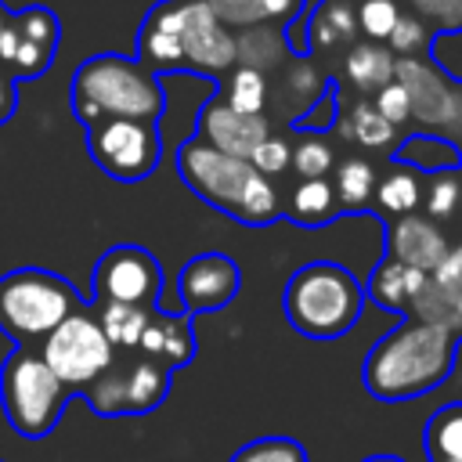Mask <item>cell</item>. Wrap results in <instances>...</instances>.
I'll return each mask as SVG.
<instances>
[{
  "instance_id": "cell-1",
  "label": "cell",
  "mask_w": 462,
  "mask_h": 462,
  "mask_svg": "<svg viewBox=\"0 0 462 462\" xmlns=\"http://www.w3.org/2000/svg\"><path fill=\"white\" fill-rule=\"evenodd\" d=\"M458 361V336L440 321L404 318L383 332L361 368V383L375 401H411L444 386Z\"/></svg>"
},
{
  "instance_id": "cell-2",
  "label": "cell",
  "mask_w": 462,
  "mask_h": 462,
  "mask_svg": "<svg viewBox=\"0 0 462 462\" xmlns=\"http://www.w3.org/2000/svg\"><path fill=\"white\" fill-rule=\"evenodd\" d=\"M177 177L209 209L238 220V224L263 227L282 217V202H278L271 177H263L249 159L227 155L195 134L184 137L177 148Z\"/></svg>"
},
{
  "instance_id": "cell-3",
  "label": "cell",
  "mask_w": 462,
  "mask_h": 462,
  "mask_svg": "<svg viewBox=\"0 0 462 462\" xmlns=\"http://www.w3.org/2000/svg\"><path fill=\"white\" fill-rule=\"evenodd\" d=\"M69 105L83 126H94L101 119L159 123L166 112V87L162 76L144 69L137 58L105 51L79 61L69 83Z\"/></svg>"
},
{
  "instance_id": "cell-4",
  "label": "cell",
  "mask_w": 462,
  "mask_h": 462,
  "mask_svg": "<svg viewBox=\"0 0 462 462\" xmlns=\"http://www.w3.org/2000/svg\"><path fill=\"white\" fill-rule=\"evenodd\" d=\"M282 307L289 325L307 339L346 336L365 307V285L357 274L336 260H310L296 267L285 282Z\"/></svg>"
},
{
  "instance_id": "cell-5",
  "label": "cell",
  "mask_w": 462,
  "mask_h": 462,
  "mask_svg": "<svg viewBox=\"0 0 462 462\" xmlns=\"http://www.w3.org/2000/svg\"><path fill=\"white\" fill-rule=\"evenodd\" d=\"M79 307L87 303L58 271L14 267L0 274V332L14 346H40Z\"/></svg>"
},
{
  "instance_id": "cell-6",
  "label": "cell",
  "mask_w": 462,
  "mask_h": 462,
  "mask_svg": "<svg viewBox=\"0 0 462 462\" xmlns=\"http://www.w3.org/2000/svg\"><path fill=\"white\" fill-rule=\"evenodd\" d=\"M69 386L51 372L40 346H14L0 365V408L7 426L25 440H43L54 433Z\"/></svg>"
},
{
  "instance_id": "cell-7",
  "label": "cell",
  "mask_w": 462,
  "mask_h": 462,
  "mask_svg": "<svg viewBox=\"0 0 462 462\" xmlns=\"http://www.w3.org/2000/svg\"><path fill=\"white\" fill-rule=\"evenodd\" d=\"M170 383L173 368L144 357L141 350H119L116 361L79 390V397L105 419L148 415L170 397Z\"/></svg>"
},
{
  "instance_id": "cell-8",
  "label": "cell",
  "mask_w": 462,
  "mask_h": 462,
  "mask_svg": "<svg viewBox=\"0 0 462 462\" xmlns=\"http://www.w3.org/2000/svg\"><path fill=\"white\" fill-rule=\"evenodd\" d=\"M43 361L51 365V372L72 390L79 393L87 383H94L112 361H116V346L105 336L97 310L94 307H79L76 314H69L43 343H40Z\"/></svg>"
},
{
  "instance_id": "cell-9",
  "label": "cell",
  "mask_w": 462,
  "mask_h": 462,
  "mask_svg": "<svg viewBox=\"0 0 462 462\" xmlns=\"http://www.w3.org/2000/svg\"><path fill=\"white\" fill-rule=\"evenodd\" d=\"M87 152L105 177L137 184L155 173L162 159V134L159 123L148 119H101L87 126Z\"/></svg>"
},
{
  "instance_id": "cell-10",
  "label": "cell",
  "mask_w": 462,
  "mask_h": 462,
  "mask_svg": "<svg viewBox=\"0 0 462 462\" xmlns=\"http://www.w3.org/2000/svg\"><path fill=\"white\" fill-rule=\"evenodd\" d=\"M159 296H162V267L144 245L119 242L97 256V263L90 271V300L94 303L155 307Z\"/></svg>"
},
{
  "instance_id": "cell-11",
  "label": "cell",
  "mask_w": 462,
  "mask_h": 462,
  "mask_svg": "<svg viewBox=\"0 0 462 462\" xmlns=\"http://www.w3.org/2000/svg\"><path fill=\"white\" fill-rule=\"evenodd\" d=\"M58 43H61V22L47 4H29L22 11H11L0 32V72H7L14 83L36 79L54 65Z\"/></svg>"
},
{
  "instance_id": "cell-12",
  "label": "cell",
  "mask_w": 462,
  "mask_h": 462,
  "mask_svg": "<svg viewBox=\"0 0 462 462\" xmlns=\"http://www.w3.org/2000/svg\"><path fill=\"white\" fill-rule=\"evenodd\" d=\"M180 47H184V72L191 76L220 79L238 65V40L231 36L227 25L217 22L206 0H184Z\"/></svg>"
},
{
  "instance_id": "cell-13",
  "label": "cell",
  "mask_w": 462,
  "mask_h": 462,
  "mask_svg": "<svg viewBox=\"0 0 462 462\" xmlns=\"http://www.w3.org/2000/svg\"><path fill=\"white\" fill-rule=\"evenodd\" d=\"M242 289V271L227 253H199L177 271V296L184 314H209L224 310Z\"/></svg>"
},
{
  "instance_id": "cell-14",
  "label": "cell",
  "mask_w": 462,
  "mask_h": 462,
  "mask_svg": "<svg viewBox=\"0 0 462 462\" xmlns=\"http://www.w3.org/2000/svg\"><path fill=\"white\" fill-rule=\"evenodd\" d=\"M180 14L184 0H159L141 29H137V61L152 69L155 76H173L184 72V47H180Z\"/></svg>"
},
{
  "instance_id": "cell-15",
  "label": "cell",
  "mask_w": 462,
  "mask_h": 462,
  "mask_svg": "<svg viewBox=\"0 0 462 462\" xmlns=\"http://www.w3.org/2000/svg\"><path fill=\"white\" fill-rule=\"evenodd\" d=\"M267 134H271V126H267L263 116L235 112L220 94H213L202 105L199 123H195V137H202L206 144H213L227 155H242V159H249Z\"/></svg>"
},
{
  "instance_id": "cell-16",
  "label": "cell",
  "mask_w": 462,
  "mask_h": 462,
  "mask_svg": "<svg viewBox=\"0 0 462 462\" xmlns=\"http://www.w3.org/2000/svg\"><path fill=\"white\" fill-rule=\"evenodd\" d=\"M448 238L444 231L430 220V217H419V213H408V217H397L393 227H386V253L390 260L404 263V267H415V271H433L444 256H448Z\"/></svg>"
},
{
  "instance_id": "cell-17",
  "label": "cell",
  "mask_w": 462,
  "mask_h": 462,
  "mask_svg": "<svg viewBox=\"0 0 462 462\" xmlns=\"http://www.w3.org/2000/svg\"><path fill=\"white\" fill-rule=\"evenodd\" d=\"M195 325H191V314L184 310H162L159 303L148 310V321H144V332H141V343L137 350L166 368H180L195 357Z\"/></svg>"
},
{
  "instance_id": "cell-18",
  "label": "cell",
  "mask_w": 462,
  "mask_h": 462,
  "mask_svg": "<svg viewBox=\"0 0 462 462\" xmlns=\"http://www.w3.org/2000/svg\"><path fill=\"white\" fill-rule=\"evenodd\" d=\"M408 97H411V116H419L430 126H440L448 119H455V94L448 90V83L440 79V72L430 61L419 58H397V72H393Z\"/></svg>"
},
{
  "instance_id": "cell-19",
  "label": "cell",
  "mask_w": 462,
  "mask_h": 462,
  "mask_svg": "<svg viewBox=\"0 0 462 462\" xmlns=\"http://www.w3.org/2000/svg\"><path fill=\"white\" fill-rule=\"evenodd\" d=\"M390 162L397 166H408L415 173H458L462 170V144H455L451 137L444 134H433V130H419V134H408L393 152H390Z\"/></svg>"
},
{
  "instance_id": "cell-20",
  "label": "cell",
  "mask_w": 462,
  "mask_h": 462,
  "mask_svg": "<svg viewBox=\"0 0 462 462\" xmlns=\"http://www.w3.org/2000/svg\"><path fill=\"white\" fill-rule=\"evenodd\" d=\"M426 282V271H415V267H404L390 256H383L365 285V296L372 303H379L383 310H393L397 318H408V307L415 300V292L422 289Z\"/></svg>"
},
{
  "instance_id": "cell-21",
  "label": "cell",
  "mask_w": 462,
  "mask_h": 462,
  "mask_svg": "<svg viewBox=\"0 0 462 462\" xmlns=\"http://www.w3.org/2000/svg\"><path fill=\"white\" fill-rule=\"evenodd\" d=\"M357 40V7L350 0H321L307 18V51H336Z\"/></svg>"
},
{
  "instance_id": "cell-22",
  "label": "cell",
  "mask_w": 462,
  "mask_h": 462,
  "mask_svg": "<svg viewBox=\"0 0 462 462\" xmlns=\"http://www.w3.org/2000/svg\"><path fill=\"white\" fill-rule=\"evenodd\" d=\"M343 72H346V83L361 94H375L379 87H386L397 72V58L390 54V47L383 43H350L346 51V61H343Z\"/></svg>"
},
{
  "instance_id": "cell-23",
  "label": "cell",
  "mask_w": 462,
  "mask_h": 462,
  "mask_svg": "<svg viewBox=\"0 0 462 462\" xmlns=\"http://www.w3.org/2000/svg\"><path fill=\"white\" fill-rule=\"evenodd\" d=\"M292 224H303V227H321L328 220L339 217V202H336V191H332V180L328 177H310V180H300L292 188V199L289 206L282 209Z\"/></svg>"
},
{
  "instance_id": "cell-24",
  "label": "cell",
  "mask_w": 462,
  "mask_h": 462,
  "mask_svg": "<svg viewBox=\"0 0 462 462\" xmlns=\"http://www.w3.org/2000/svg\"><path fill=\"white\" fill-rule=\"evenodd\" d=\"M422 448L430 462H462V401H451L426 419Z\"/></svg>"
},
{
  "instance_id": "cell-25",
  "label": "cell",
  "mask_w": 462,
  "mask_h": 462,
  "mask_svg": "<svg viewBox=\"0 0 462 462\" xmlns=\"http://www.w3.org/2000/svg\"><path fill=\"white\" fill-rule=\"evenodd\" d=\"M217 94L235 108V112H245V116H263L267 108V97H271V87H267V76L253 65H235L227 72L224 83H217Z\"/></svg>"
},
{
  "instance_id": "cell-26",
  "label": "cell",
  "mask_w": 462,
  "mask_h": 462,
  "mask_svg": "<svg viewBox=\"0 0 462 462\" xmlns=\"http://www.w3.org/2000/svg\"><path fill=\"white\" fill-rule=\"evenodd\" d=\"M375 166L368 159H346L339 162L336 170V180H332V191H336V202H339V217H350V213H361L372 195H375Z\"/></svg>"
},
{
  "instance_id": "cell-27",
  "label": "cell",
  "mask_w": 462,
  "mask_h": 462,
  "mask_svg": "<svg viewBox=\"0 0 462 462\" xmlns=\"http://www.w3.org/2000/svg\"><path fill=\"white\" fill-rule=\"evenodd\" d=\"M372 199H375L379 213H386V217H408L422 202V184H419L415 170L393 162V170L383 180H375V195Z\"/></svg>"
},
{
  "instance_id": "cell-28",
  "label": "cell",
  "mask_w": 462,
  "mask_h": 462,
  "mask_svg": "<svg viewBox=\"0 0 462 462\" xmlns=\"http://www.w3.org/2000/svg\"><path fill=\"white\" fill-rule=\"evenodd\" d=\"M97 310V321L105 328V336L112 339L116 350H137L141 343V332H144V321H148V310L152 307H126V303H94Z\"/></svg>"
},
{
  "instance_id": "cell-29",
  "label": "cell",
  "mask_w": 462,
  "mask_h": 462,
  "mask_svg": "<svg viewBox=\"0 0 462 462\" xmlns=\"http://www.w3.org/2000/svg\"><path fill=\"white\" fill-rule=\"evenodd\" d=\"M339 130H343L350 141H357L361 148H390L393 137H397V130L375 112L372 101H357V105H350L346 116H343V123H339Z\"/></svg>"
},
{
  "instance_id": "cell-30",
  "label": "cell",
  "mask_w": 462,
  "mask_h": 462,
  "mask_svg": "<svg viewBox=\"0 0 462 462\" xmlns=\"http://www.w3.org/2000/svg\"><path fill=\"white\" fill-rule=\"evenodd\" d=\"M336 123H339V79L332 76V79H325L321 94L300 116H292V130H300V134H328Z\"/></svg>"
},
{
  "instance_id": "cell-31",
  "label": "cell",
  "mask_w": 462,
  "mask_h": 462,
  "mask_svg": "<svg viewBox=\"0 0 462 462\" xmlns=\"http://www.w3.org/2000/svg\"><path fill=\"white\" fill-rule=\"evenodd\" d=\"M231 462H310L307 448L292 437H256V440H245Z\"/></svg>"
},
{
  "instance_id": "cell-32",
  "label": "cell",
  "mask_w": 462,
  "mask_h": 462,
  "mask_svg": "<svg viewBox=\"0 0 462 462\" xmlns=\"http://www.w3.org/2000/svg\"><path fill=\"white\" fill-rule=\"evenodd\" d=\"M408 7L430 29V36L462 32V0H408Z\"/></svg>"
},
{
  "instance_id": "cell-33",
  "label": "cell",
  "mask_w": 462,
  "mask_h": 462,
  "mask_svg": "<svg viewBox=\"0 0 462 462\" xmlns=\"http://www.w3.org/2000/svg\"><path fill=\"white\" fill-rule=\"evenodd\" d=\"M401 18L397 0H361L357 7V32H365L372 43H386L393 25Z\"/></svg>"
},
{
  "instance_id": "cell-34",
  "label": "cell",
  "mask_w": 462,
  "mask_h": 462,
  "mask_svg": "<svg viewBox=\"0 0 462 462\" xmlns=\"http://www.w3.org/2000/svg\"><path fill=\"white\" fill-rule=\"evenodd\" d=\"M300 180H310V177H328L332 170V148L321 141V134H307L300 144H292V162H289Z\"/></svg>"
},
{
  "instance_id": "cell-35",
  "label": "cell",
  "mask_w": 462,
  "mask_h": 462,
  "mask_svg": "<svg viewBox=\"0 0 462 462\" xmlns=\"http://www.w3.org/2000/svg\"><path fill=\"white\" fill-rule=\"evenodd\" d=\"M430 29L415 18V14H401L397 18V25H393V32H390V40H386V47H390V54L397 58H415V54H430Z\"/></svg>"
},
{
  "instance_id": "cell-36",
  "label": "cell",
  "mask_w": 462,
  "mask_h": 462,
  "mask_svg": "<svg viewBox=\"0 0 462 462\" xmlns=\"http://www.w3.org/2000/svg\"><path fill=\"white\" fill-rule=\"evenodd\" d=\"M206 7L217 14L220 25L227 29H253V25H267V11L263 0H206Z\"/></svg>"
},
{
  "instance_id": "cell-37",
  "label": "cell",
  "mask_w": 462,
  "mask_h": 462,
  "mask_svg": "<svg viewBox=\"0 0 462 462\" xmlns=\"http://www.w3.org/2000/svg\"><path fill=\"white\" fill-rule=\"evenodd\" d=\"M372 105H375V112H379L393 130L411 119V97H408V90H404V83H401L397 76H393L386 87L375 90V101H372Z\"/></svg>"
},
{
  "instance_id": "cell-38",
  "label": "cell",
  "mask_w": 462,
  "mask_h": 462,
  "mask_svg": "<svg viewBox=\"0 0 462 462\" xmlns=\"http://www.w3.org/2000/svg\"><path fill=\"white\" fill-rule=\"evenodd\" d=\"M249 162H253L263 177H278V173H285L289 162H292V144H289L282 134H267V137L256 144V152L249 155Z\"/></svg>"
},
{
  "instance_id": "cell-39",
  "label": "cell",
  "mask_w": 462,
  "mask_h": 462,
  "mask_svg": "<svg viewBox=\"0 0 462 462\" xmlns=\"http://www.w3.org/2000/svg\"><path fill=\"white\" fill-rule=\"evenodd\" d=\"M458 199H462V184L455 173H437L430 191H426V213L430 220H444L458 209Z\"/></svg>"
},
{
  "instance_id": "cell-40",
  "label": "cell",
  "mask_w": 462,
  "mask_h": 462,
  "mask_svg": "<svg viewBox=\"0 0 462 462\" xmlns=\"http://www.w3.org/2000/svg\"><path fill=\"white\" fill-rule=\"evenodd\" d=\"M14 112H18V83H14L7 72H0V126H4Z\"/></svg>"
},
{
  "instance_id": "cell-41",
  "label": "cell",
  "mask_w": 462,
  "mask_h": 462,
  "mask_svg": "<svg viewBox=\"0 0 462 462\" xmlns=\"http://www.w3.org/2000/svg\"><path fill=\"white\" fill-rule=\"evenodd\" d=\"M448 328L462 339V289L451 296V314H448Z\"/></svg>"
},
{
  "instance_id": "cell-42",
  "label": "cell",
  "mask_w": 462,
  "mask_h": 462,
  "mask_svg": "<svg viewBox=\"0 0 462 462\" xmlns=\"http://www.w3.org/2000/svg\"><path fill=\"white\" fill-rule=\"evenodd\" d=\"M361 462H404L401 455H390V451H375V455H365Z\"/></svg>"
},
{
  "instance_id": "cell-43",
  "label": "cell",
  "mask_w": 462,
  "mask_h": 462,
  "mask_svg": "<svg viewBox=\"0 0 462 462\" xmlns=\"http://www.w3.org/2000/svg\"><path fill=\"white\" fill-rule=\"evenodd\" d=\"M7 14H11V11H7L4 0H0V32H4V25H7Z\"/></svg>"
},
{
  "instance_id": "cell-44",
  "label": "cell",
  "mask_w": 462,
  "mask_h": 462,
  "mask_svg": "<svg viewBox=\"0 0 462 462\" xmlns=\"http://www.w3.org/2000/svg\"><path fill=\"white\" fill-rule=\"evenodd\" d=\"M0 462H4V458H0Z\"/></svg>"
}]
</instances>
